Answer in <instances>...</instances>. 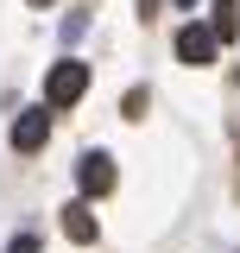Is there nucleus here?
Wrapping results in <instances>:
<instances>
[{"mask_svg":"<svg viewBox=\"0 0 240 253\" xmlns=\"http://www.w3.org/2000/svg\"><path fill=\"white\" fill-rule=\"evenodd\" d=\"M177 6H196V0H177Z\"/></svg>","mask_w":240,"mask_h":253,"instance_id":"nucleus-10","label":"nucleus"},{"mask_svg":"<svg viewBox=\"0 0 240 253\" xmlns=\"http://www.w3.org/2000/svg\"><path fill=\"white\" fill-rule=\"evenodd\" d=\"M44 139H51V108H26V114L13 121V146H19V152H38Z\"/></svg>","mask_w":240,"mask_h":253,"instance_id":"nucleus-4","label":"nucleus"},{"mask_svg":"<svg viewBox=\"0 0 240 253\" xmlns=\"http://www.w3.org/2000/svg\"><path fill=\"white\" fill-rule=\"evenodd\" d=\"M139 13H146V19H152V13H158V0H139Z\"/></svg>","mask_w":240,"mask_h":253,"instance_id":"nucleus-8","label":"nucleus"},{"mask_svg":"<svg viewBox=\"0 0 240 253\" xmlns=\"http://www.w3.org/2000/svg\"><path fill=\"white\" fill-rule=\"evenodd\" d=\"M234 6H240V0H215V13H209V32L221 38V44L240 32V13H234Z\"/></svg>","mask_w":240,"mask_h":253,"instance_id":"nucleus-6","label":"nucleus"},{"mask_svg":"<svg viewBox=\"0 0 240 253\" xmlns=\"http://www.w3.org/2000/svg\"><path fill=\"white\" fill-rule=\"evenodd\" d=\"M6 253H38V234H13V241H6Z\"/></svg>","mask_w":240,"mask_h":253,"instance_id":"nucleus-7","label":"nucleus"},{"mask_svg":"<svg viewBox=\"0 0 240 253\" xmlns=\"http://www.w3.org/2000/svg\"><path fill=\"white\" fill-rule=\"evenodd\" d=\"M215 51H221V38H215L209 26H183V32H177V57L190 63V70H202V63H215Z\"/></svg>","mask_w":240,"mask_h":253,"instance_id":"nucleus-2","label":"nucleus"},{"mask_svg":"<svg viewBox=\"0 0 240 253\" xmlns=\"http://www.w3.org/2000/svg\"><path fill=\"white\" fill-rule=\"evenodd\" d=\"M26 6H51V0H26Z\"/></svg>","mask_w":240,"mask_h":253,"instance_id":"nucleus-9","label":"nucleus"},{"mask_svg":"<svg viewBox=\"0 0 240 253\" xmlns=\"http://www.w3.org/2000/svg\"><path fill=\"white\" fill-rule=\"evenodd\" d=\"M63 234H70L76 247H89V241H95V215H89V203H70V209H63Z\"/></svg>","mask_w":240,"mask_h":253,"instance_id":"nucleus-5","label":"nucleus"},{"mask_svg":"<svg viewBox=\"0 0 240 253\" xmlns=\"http://www.w3.org/2000/svg\"><path fill=\"white\" fill-rule=\"evenodd\" d=\"M82 89H89V63L63 57L51 76H44V108H76L82 101Z\"/></svg>","mask_w":240,"mask_h":253,"instance_id":"nucleus-1","label":"nucleus"},{"mask_svg":"<svg viewBox=\"0 0 240 253\" xmlns=\"http://www.w3.org/2000/svg\"><path fill=\"white\" fill-rule=\"evenodd\" d=\"M76 184H82V196H108V190H114V158L108 152H82Z\"/></svg>","mask_w":240,"mask_h":253,"instance_id":"nucleus-3","label":"nucleus"}]
</instances>
